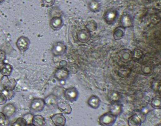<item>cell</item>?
<instances>
[{
    "label": "cell",
    "mask_w": 161,
    "mask_h": 126,
    "mask_svg": "<svg viewBox=\"0 0 161 126\" xmlns=\"http://www.w3.org/2000/svg\"><path fill=\"white\" fill-rule=\"evenodd\" d=\"M131 70L130 68L125 66H122L118 70L117 75L121 78H128L130 76Z\"/></svg>",
    "instance_id": "16"
},
{
    "label": "cell",
    "mask_w": 161,
    "mask_h": 126,
    "mask_svg": "<svg viewBox=\"0 0 161 126\" xmlns=\"http://www.w3.org/2000/svg\"><path fill=\"white\" fill-rule=\"evenodd\" d=\"M66 126L65 125H64V126Z\"/></svg>",
    "instance_id": "32"
},
{
    "label": "cell",
    "mask_w": 161,
    "mask_h": 126,
    "mask_svg": "<svg viewBox=\"0 0 161 126\" xmlns=\"http://www.w3.org/2000/svg\"><path fill=\"white\" fill-rule=\"evenodd\" d=\"M30 108L33 111L40 112L44 109L45 107L44 99L42 98H35L31 101Z\"/></svg>",
    "instance_id": "7"
},
{
    "label": "cell",
    "mask_w": 161,
    "mask_h": 126,
    "mask_svg": "<svg viewBox=\"0 0 161 126\" xmlns=\"http://www.w3.org/2000/svg\"><path fill=\"white\" fill-rule=\"evenodd\" d=\"M117 119V117L110 112L104 113L98 118V123L101 126H113Z\"/></svg>",
    "instance_id": "1"
},
{
    "label": "cell",
    "mask_w": 161,
    "mask_h": 126,
    "mask_svg": "<svg viewBox=\"0 0 161 126\" xmlns=\"http://www.w3.org/2000/svg\"><path fill=\"white\" fill-rule=\"evenodd\" d=\"M64 97L66 100L70 102H76L78 99L79 93L77 89L74 87H69L64 91Z\"/></svg>",
    "instance_id": "3"
},
{
    "label": "cell",
    "mask_w": 161,
    "mask_h": 126,
    "mask_svg": "<svg viewBox=\"0 0 161 126\" xmlns=\"http://www.w3.org/2000/svg\"><path fill=\"white\" fill-rule=\"evenodd\" d=\"M51 27L54 30H58L60 29L62 25V21L59 17H53L50 22Z\"/></svg>",
    "instance_id": "21"
},
{
    "label": "cell",
    "mask_w": 161,
    "mask_h": 126,
    "mask_svg": "<svg viewBox=\"0 0 161 126\" xmlns=\"http://www.w3.org/2000/svg\"><path fill=\"white\" fill-rule=\"evenodd\" d=\"M144 53L142 50H136L132 53V59L135 62H139L143 58Z\"/></svg>",
    "instance_id": "22"
},
{
    "label": "cell",
    "mask_w": 161,
    "mask_h": 126,
    "mask_svg": "<svg viewBox=\"0 0 161 126\" xmlns=\"http://www.w3.org/2000/svg\"><path fill=\"white\" fill-rule=\"evenodd\" d=\"M54 2L55 0H42V5L43 7L48 8L53 6Z\"/></svg>",
    "instance_id": "26"
},
{
    "label": "cell",
    "mask_w": 161,
    "mask_h": 126,
    "mask_svg": "<svg viewBox=\"0 0 161 126\" xmlns=\"http://www.w3.org/2000/svg\"></svg>",
    "instance_id": "33"
},
{
    "label": "cell",
    "mask_w": 161,
    "mask_h": 126,
    "mask_svg": "<svg viewBox=\"0 0 161 126\" xmlns=\"http://www.w3.org/2000/svg\"><path fill=\"white\" fill-rule=\"evenodd\" d=\"M66 50H67V47L64 43L58 42L53 45L51 50V52L52 54L54 56H60L66 53Z\"/></svg>",
    "instance_id": "5"
},
{
    "label": "cell",
    "mask_w": 161,
    "mask_h": 126,
    "mask_svg": "<svg viewBox=\"0 0 161 126\" xmlns=\"http://www.w3.org/2000/svg\"><path fill=\"white\" fill-rule=\"evenodd\" d=\"M2 86L4 90L7 92H12L16 86L17 82L14 78L8 79V76H3L1 80Z\"/></svg>",
    "instance_id": "2"
},
{
    "label": "cell",
    "mask_w": 161,
    "mask_h": 126,
    "mask_svg": "<svg viewBox=\"0 0 161 126\" xmlns=\"http://www.w3.org/2000/svg\"><path fill=\"white\" fill-rule=\"evenodd\" d=\"M45 105L48 106H53L58 103V97L53 94H50L44 99Z\"/></svg>",
    "instance_id": "19"
},
{
    "label": "cell",
    "mask_w": 161,
    "mask_h": 126,
    "mask_svg": "<svg viewBox=\"0 0 161 126\" xmlns=\"http://www.w3.org/2000/svg\"><path fill=\"white\" fill-rule=\"evenodd\" d=\"M51 119L55 126H64L66 123V119L62 113L55 114Z\"/></svg>",
    "instance_id": "11"
},
{
    "label": "cell",
    "mask_w": 161,
    "mask_h": 126,
    "mask_svg": "<svg viewBox=\"0 0 161 126\" xmlns=\"http://www.w3.org/2000/svg\"><path fill=\"white\" fill-rule=\"evenodd\" d=\"M128 124L129 126H141L142 120L137 114H134L128 118Z\"/></svg>",
    "instance_id": "17"
},
{
    "label": "cell",
    "mask_w": 161,
    "mask_h": 126,
    "mask_svg": "<svg viewBox=\"0 0 161 126\" xmlns=\"http://www.w3.org/2000/svg\"><path fill=\"white\" fill-rule=\"evenodd\" d=\"M13 71V67L8 63H2L0 66V73L3 76H8Z\"/></svg>",
    "instance_id": "15"
},
{
    "label": "cell",
    "mask_w": 161,
    "mask_h": 126,
    "mask_svg": "<svg viewBox=\"0 0 161 126\" xmlns=\"http://www.w3.org/2000/svg\"><path fill=\"white\" fill-rule=\"evenodd\" d=\"M70 72L67 68L60 67L56 70L54 73V77L59 81H66L69 78Z\"/></svg>",
    "instance_id": "4"
},
{
    "label": "cell",
    "mask_w": 161,
    "mask_h": 126,
    "mask_svg": "<svg viewBox=\"0 0 161 126\" xmlns=\"http://www.w3.org/2000/svg\"><path fill=\"white\" fill-rule=\"evenodd\" d=\"M57 107L59 110L65 114H70L72 111V108L69 103L65 102H58L57 104Z\"/></svg>",
    "instance_id": "13"
},
{
    "label": "cell",
    "mask_w": 161,
    "mask_h": 126,
    "mask_svg": "<svg viewBox=\"0 0 161 126\" xmlns=\"http://www.w3.org/2000/svg\"><path fill=\"white\" fill-rule=\"evenodd\" d=\"M3 1H4V0H0V3H2Z\"/></svg>",
    "instance_id": "31"
},
{
    "label": "cell",
    "mask_w": 161,
    "mask_h": 126,
    "mask_svg": "<svg viewBox=\"0 0 161 126\" xmlns=\"http://www.w3.org/2000/svg\"><path fill=\"white\" fill-rule=\"evenodd\" d=\"M7 120V117L3 113L0 112V125H5Z\"/></svg>",
    "instance_id": "29"
},
{
    "label": "cell",
    "mask_w": 161,
    "mask_h": 126,
    "mask_svg": "<svg viewBox=\"0 0 161 126\" xmlns=\"http://www.w3.org/2000/svg\"><path fill=\"white\" fill-rule=\"evenodd\" d=\"M33 116L34 115L32 114L28 113L25 114L24 115H23V118L25 120L27 124H30L32 123Z\"/></svg>",
    "instance_id": "25"
},
{
    "label": "cell",
    "mask_w": 161,
    "mask_h": 126,
    "mask_svg": "<svg viewBox=\"0 0 161 126\" xmlns=\"http://www.w3.org/2000/svg\"><path fill=\"white\" fill-rule=\"evenodd\" d=\"M16 108L13 103H7L3 108L2 113L7 118L13 117L16 113Z\"/></svg>",
    "instance_id": "8"
},
{
    "label": "cell",
    "mask_w": 161,
    "mask_h": 126,
    "mask_svg": "<svg viewBox=\"0 0 161 126\" xmlns=\"http://www.w3.org/2000/svg\"><path fill=\"white\" fill-rule=\"evenodd\" d=\"M120 60L124 63H128L132 61V52L129 50H123L118 53Z\"/></svg>",
    "instance_id": "9"
},
{
    "label": "cell",
    "mask_w": 161,
    "mask_h": 126,
    "mask_svg": "<svg viewBox=\"0 0 161 126\" xmlns=\"http://www.w3.org/2000/svg\"><path fill=\"white\" fill-rule=\"evenodd\" d=\"M123 106L120 102L111 103L109 107V112L115 116H119L123 113Z\"/></svg>",
    "instance_id": "10"
},
{
    "label": "cell",
    "mask_w": 161,
    "mask_h": 126,
    "mask_svg": "<svg viewBox=\"0 0 161 126\" xmlns=\"http://www.w3.org/2000/svg\"><path fill=\"white\" fill-rule=\"evenodd\" d=\"M6 59V54L4 51L0 50V64L3 63Z\"/></svg>",
    "instance_id": "28"
},
{
    "label": "cell",
    "mask_w": 161,
    "mask_h": 126,
    "mask_svg": "<svg viewBox=\"0 0 161 126\" xmlns=\"http://www.w3.org/2000/svg\"><path fill=\"white\" fill-rule=\"evenodd\" d=\"M87 103L90 108L92 109H97L100 107L101 101L97 96H92L87 100Z\"/></svg>",
    "instance_id": "14"
},
{
    "label": "cell",
    "mask_w": 161,
    "mask_h": 126,
    "mask_svg": "<svg viewBox=\"0 0 161 126\" xmlns=\"http://www.w3.org/2000/svg\"><path fill=\"white\" fill-rule=\"evenodd\" d=\"M30 44V40L27 37L21 36L16 41V46L20 51L24 52L28 49Z\"/></svg>",
    "instance_id": "6"
},
{
    "label": "cell",
    "mask_w": 161,
    "mask_h": 126,
    "mask_svg": "<svg viewBox=\"0 0 161 126\" xmlns=\"http://www.w3.org/2000/svg\"><path fill=\"white\" fill-rule=\"evenodd\" d=\"M32 124L34 126H45L46 120L42 115H34Z\"/></svg>",
    "instance_id": "20"
},
{
    "label": "cell",
    "mask_w": 161,
    "mask_h": 126,
    "mask_svg": "<svg viewBox=\"0 0 161 126\" xmlns=\"http://www.w3.org/2000/svg\"><path fill=\"white\" fill-rule=\"evenodd\" d=\"M26 126H34L32 124H27Z\"/></svg>",
    "instance_id": "30"
},
{
    "label": "cell",
    "mask_w": 161,
    "mask_h": 126,
    "mask_svg": "<svg viewBox=\"0 0 161 126\" xmlns=\"http://www.w3.org/2000/svg\"><path fill=\"white\" fill-rule=\"evenodd\" d=\"M151 106L154 109H160L161 108V99L160 96L153 97L151 101Z\"/></svg>",
    "instance_id": "23"
},
{
    "label": "cell",
    "mask_w": 161,
    "mask_h": 126,
    "mask_svg": "<svg viewBox=\"0 0 161 126\" xmlns=\"http://www.w3.org/2000/svg\"><path fill=\"white\" fill-rule=\"evenodd\" d=\"M26 122L23 117H19L12 124V126H26Z\"/></svg>",
    "instance_id": "24"
},
{
    "label": "cell",
    "mask_w": 161,
    "mask_h": 126,
    "mask_svg": "<svg viewBox=\"0 0 161 126\" xmlns=\"http://www.w3.org/2000/svg\"><path fill=\"white\" fill-rule=\"evenodd\" d=\"M141 70L144 75L150 76L153 73L154 67L150 63H145L142 65Z\"/></svg>",
    "instance_id": "18"
},
{
    "label": "cell",
    "mask_w": 161,
    "mask_h": 126,
    "mask_svg": "<svg viewBox=\"0 0 161 126\" xmlns=\"http://www.w3.org/2000/svg\"><path fill=\"white\" fill-rule=\"evenodd\" d=\"M107 97L111 103H113L120 102L123 96L119 92L116 91H111L108 93Z\"/></svg>",
    "instance_id": "12"
},
{
    "label": "cell",
    "mask_w": 161,
    "mask_h": 126,
    "mask_svg": "<svg viewBox=\"0 0 161 126\" xmlns=\"http://www.w3.org/2000/svg\"><path fill=\"white\" fill-rule=\"evenodd\" d=\"M7 97L3 93H0V105H3L7 102Z\"/></svg>",
    "instance_id": "27"
}]
</instances>
